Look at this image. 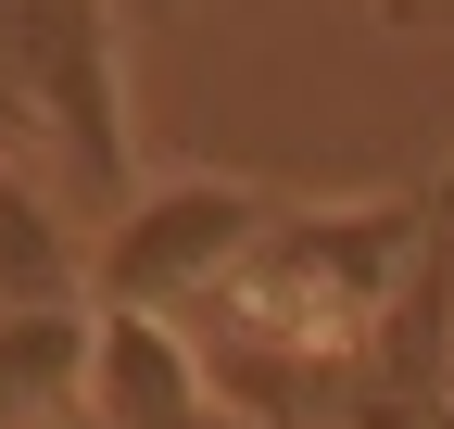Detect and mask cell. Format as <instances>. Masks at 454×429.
Instances as JSON below:
<instances>
[{
	"label": "cell",
	"instance_id": "obj_9",
	"mask_svg": "<svg viewBox=\"0 0 454 429\" xmlns=\"http://www.w3.org/2000/svg\"><path fill=\"white\" fill-rule=\"evenodd\" d=\"M139 13H164V0H139Z\"/></svg>",
	"mask_w": 454,
	"mask_h": 429
},
{
	"label": "cell",
	"instance_id": "obj_7",
	"mask_svg": "<svg viewBox=\"0 0 454 429\" xmlns=\"http://www.w3.org/2000/svg\"><path fill=\"white\" fill-rule=\"evenodd\" d=\"M0 152H38L26 139V0H0Z\"/></svg>",
	"mask_w": 454,
	"mask_h": 429
},
{
	"label": "cell",
	"instance_id": "obj_3",
	"mask_svg": "<svg viewBox=\"0 0 454 429\" xmlns=\"http://www.w3.org/2000/svg\"><path fill=\"white\" fill-rule=\"evenodd\" d=\"M265 228H278V190H253V177H164L127 214H101L89 291H101V316H177V303L240 278V253Z\"/></svg>",
	"mask_w": 454,
	"mask_h": 429
},
{
	"label": "cell",
	"instance_id": "obj_1",
	"mask_svg": "<svg viewBox=\"0 0 454 429\" xmlns=\"http://www.w3.org/2000/svg\"><path fill=\"white\" fill-rule=\"evenodd\" d=\"M442 240V202L429 190H391V202H340V214H303L278 202V228L240 253V354H303V366H340L379 341V316L404 303L417 253Z\"/></svg>",
	"mask_w": 454,
	"mask_h": 429
},
{
	"label": "cell",
	"instance_id": "obj_5",
	"mask_svg": "<svg viewBox=\"0 0 454 429\" xmlns=\"http://www.w3.org/2000/svg\"><path fill=\"white\" fill-rule=\"evenodd\" d=\"M89 291V240H76V202L26 177V165H0V316H26V303H76Z\"/></svg>",
	"mask_w": 454,
	"mask_h": 429
},
{
	"label": "cell",
	"instance_id": "obj_6",
	"mask_svg": "<svg viewBox=\"0 0 454 429\" xmlns=\"http://www.w3.org/2000/svg\"><path fill=\"white\" fill-rule=\"evenodd\" d=\"M89 392V303L0 316V429H64Z\"/></svg>",
	"mask_w": 454,
	"mask_h": 429
},
{
	"label": "cell",
	"instance_id": "obj_8",
	"mask_svg": "<svg viewBox=\"0 0 454 429\" xmlns=\"http://www.w3.org/2000/svg\"><path fill=\"white\" fill-rule=\"evenodd\" d=\"M391 26H429V38H454V0H391Z\"/></svg>",
	"mask_w": 454,
	"mask_h": 429
},
{
	"label": "cell",
	"instance_id": "obj_10",
	"mask_svg": "<svg viewBox=\"0 0 454 429\" xmlns=\"http://www.w3.org/2000/svg\"><path fill=\"white\" fill-rule=\"evenodd\" d=\"M442 190H454V177H442Z\"/></svg>",
	"mask_w": 454,
	"mask_h": 429
},
{
	"label": "cell",
	"instance_id": "obj_4",
	"mask_svg": "<svg viewBox=\"0 0 454 429\" xmlns=\"http://www.w3.org/2000/svg\"><path fill=\"white\" fill-rule=\"evenodd\" d=\"M89 429H215V366L177 341V316H101L89 303Z\"/></svg>",
	"mask_w": 454,
	"mask_h": 429
},
{
	"label": "cell",
	"instance_id": "obj_2",
	"mask_svg": "<svg viewBox=\"0 0 454 429\" xmlns=\"http://www.w3.org/2000/svg\"><path fill=\"white\" fill-rule=\"evenodd\" d=\"M26 139H38V177L64 202H89V214H127L139 202L114 0H26Z\"/></svg>",
	"mask_w": 454,
	"mask_h": 429
}]
</instances>
